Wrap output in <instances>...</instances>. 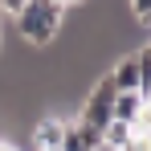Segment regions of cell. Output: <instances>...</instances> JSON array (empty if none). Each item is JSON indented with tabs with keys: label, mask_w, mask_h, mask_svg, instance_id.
Returning a JSON list of instances; mask_svg holds the SVG:
<instances>
[{
	"label": "cell",
	"mask_w": 151,
	"mask_h": 151,
	"mask_svg": "<svg viewBox=\"0 0 151 151\" xmlns=\"http://www.w3.org/2000/svg\"><path fill=\"white\" fill-rule=\"evenodd\" d=\"M0 151H21V147H12V143H8V139H0Z\"/></svg>",
	"instance_id": "9"
},
{
	"label": "cell",
	"mask_w": 151,
	"mask_h": 151,
	"mask_svg": "<svg viewBox=\"0 0 151 151\" xmlns=\"http://www.w3.org/2000/svg\"><path fill=\"white\" fill-rule=\"evenodd\" d=\"M65 123L70 119H61L57 110H45V114H37V123H33V151H57L61 147V139H65Z\"/></svg>",
	"instance_id": "3"
},
{
	"label": "cell",
	"mask_w": 151,
	"mask_h": 151,
	"mask_svg": "<svg viewBox=\"0 0 151 151\" xmlns=\"http://www.w3.org/2000/svg\"><path fill=\"white\" fill-rule=\"evenodd\" d=\"M147 61H151L147 45H139V49H131V53H119V57L110 61V70H106L110 86H114L119 94H135V90H147Z\"/></svg>",
	"instance_id": "2"
},
{
	"label": "cell",
	"mask_w": 151,
	"mask_h": 151,
	"mask_svg": "<svg viewBox=\"0 0 151 151\" xmlns=\"http://www.w3.org/2000/svg\"><path fill=\"white\" fill-rule=\"evenodd\" d=\"M25 4L29 0H0V17H12V21H17V17L25 12Z\"/></svg>",
	"instance_id": "8"
},
{
	"label": "cell",
	"mask_w": 151,
	"mask_h": 151,
	"mask_svg": "<svg viewBox=\"0 0 151 151\" xmlns=\"http://www.w3.org/2000/svg\"><path fill=\"white\" fill-rule=\"evenodd\" d=\"M65 17H70V8L65 4H53V0H29L25 12L17 17V37H21V45H33V49H49L53 41L61 37V29H65Z\"/></svg>",
	"instance_id": "1"
},
{
	"label": "cell",
	"mask_w": 151,
	"mask_h": 151,
	"mask_svg": "<svg viewBox=\"0 0 151 151\" xmlns=\"http://www.w3.org/2000/svg\"><path fill=\"white\" fill-rule=\"evenodd\" d=\"M94 147H102L98 131H90L86 123L70 119V123H65V139H61V147H57V151H94Z\"/></svg>",
	"instance_id": "5"
},
{
	"label": "cell",
	"mask_w": 151,
	"mask_h": 151,
	"mask_svg": "<svg viewBox=\"0 0 151 151\" xmlns=\"http://www.w3.org/2000/svg\"><path fill=\"white\" fill-rule=\"evenodd\" d=\"M110 119H119V123H127V127L143 123V119H147V90H135V94H119V90H114Z\"/></svg>",
	"instance_id": "4"
},
{
	"label": "cell",
	"mask_w": 151,
	"mask_h": 151,
	"mask_svg": "<svg viewBox=\"0 0 151 151\" xmlns=\"http://www.w3.org/2000/svg\"><path fill=\"white\" fill-rule=\"evenodd\" d=\"M98 139H102V147L119 151V147L127 143V139H131V127H127V123H119V119H110V123H106V127L98 131Z\"/></svg>",
	"instance_id": "6"
},
{
	"label": "cell",
	"mask_w": 151,
	"mask_h": 151,
	"mask_svg": "<svg viewBox=\"0 0 151 151\" xmlns=\"http://www.w3.org/2000/svg\"><path fill=\"white\" fill-rule=\"evenodd\" d=\"M127 12L135 17V25H147L151 21V0H127Z\"/></svg>",
	"instance_id": "7"
}]
</instances>
